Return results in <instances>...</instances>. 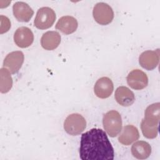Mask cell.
Here are the masks:
<instances>
[{"label": "cell", "instance_id": "6da1fadb", "mask_svg": "<svg viewBox=\"0 0 160 160\" xmlns=\"http://www.w3.org/2000/svg\"><path fill=\"white\" fill-rule=\"evenodd\" d=\"M79 156L82 160H112L114 149L106 133L99 128H92L83 133L81 138Z\"/></svg>", "mask_w": 160, "mask_h": 160}, {"label": "cell", "instance_id": "7a4b0ae2", "mask_svg": "<svg viewBox=\"0 0 160 160\" xmlns=\"http://www.w3.org/2000/svg\"><path fill=\"white\" fill-rule=\"evenodd\" d=\"M102 124L106 132L112 138L117 136L122 130L121 114L115 110H111L104 114Z\"/></svg>", "mask_w": 160, "mask_h": 160}, {"label": "cell", "instance_id": "3957f363", "mask_svg": "<svg viewBox=\"0 0 160 160\" xmlns=\"http://www.w3.org/2000/svg\"><path fill=\"white\" fill-rule=\"evenodd\" d=\"M86 127V121L84 118L78 113L69 115L64 122L65 131L71 136L80 134L84 131Z\"/></svg>", "mask_w": 160, "mask_h": 160}, {"label": "cell", "instance_id": "277c9868", "mask_svg": "<svg viewBox=\"0 0 160 160\" xmlns=\"http://www.w3.org/2000/svg\"><path fill=\"white\" fill-rule=\"evenodd\" d=\"M56 18V13L52 9L49 7H42L38 10L34 24L38 29H48L53 25Z\"/></svg>", "mask_w": 160, "mask_h": 160}, {"label": "cell", "instance_id": "5b68a950", "mask_svg": "<svg viewBox=\"0 0 160 160\" xmlns=\"http://www.w3.org/2000/svg\"><path fill=\"white\" fill-rule=\"evenodd\" d=\"M92 15L96 22L101 25H107L111 23L114 18L112 9L104 2H98L94 6Z\"/></svg>", "mask_w": 160, "mask_h": 160}, {"label": "cell", "instance_id": "8992f818", "mask_svg": "<svg viewBox=\"0 0 160 160\" xmlns=\"http://www.w3.org/2000/svg\"><path fill=\"white\" fill-rule=\"evenodd\" d=\"M24 59L22 51H16L9 53L4 59L3 68H6L11 74H16L21 69Z\"/></svg>", "mask_w": 160, "mask_h": 160}, {"label": "cell", "instance_id": "52a82bcc", "mask_svg": "<svg viewBox=\"0 0 160 160\" xmlns=\"http://www.w3.org/2000/svg\"><path fill=\"white\" fill-rule=\"evenodd\" d=\"M128 84L135 90L145 88L148 84V78L146 74L140 69H133L127 76Z\"/></svg>", "mask_w": 160, "mask_h": 160}, {"label": "cell", "instance_id": "ba28073f", "mask_svg": "<svg viewBox=\"0 0 160 160\" xmlns=\"http://www.w3.org/2000/svg\"><path fill=\"white\" fill-rule=\"evenodd\" d=\"M14 41L19 48H28L34 41V34L29 28L25 26L20 27L14 32Z\"/></svg>", "mask_w": 160, "mask_h": 160}, {"label": "cell", "instance_id": "9c48e42d", "mask_svg": "<svg viewBox=\"0 0 160 160\" xmlns=\"http://www.w3.org/2000/svg\"><path fill=\"white\" fill-rule=\"evenodd\" d=\"M114 90V85L111 79L108 77H102L96 82L94 86L95 95L101 99L109 98Z\"/></svg>", "mask_w": 160, "mask_h": 160}, {"label": "cell", "instance_id": "30bf717a", "mask_svg": "<svg viewBox=\"0 0 160 160\" xmlns=\"http://www.w3.org/2000/svg\"><path fill=\"white\" fill-rule=\"evenodd\" d=\"M159 49L156 51L148 50L142 52L139 57V62L142 68L148 71L155 69L159 64Z\"/></svg>", "mask_w": 160, "mask_h": 160}, {"label": "cell", "instance_id": "8fae6325", "mask_svg": "<svg viewBox=\"0 0 160 160\" xmlns=\"http://www.w3.org/2000/svg\"><path fill=\"white\" fill-rule=\"evenodd\" d=\"M12 12L16 19L20 22H29L34 14L32 9L27 3L22 1L13 4Z\"/></svg>", "mask_w": 160, "mask_h": 160}, {"label": "cell", "instance_id": "7c38bea8", "mask_svg": "<svg viewBox=\"0 0 160 160\" xmlns=\"http://www.w3.org/2000/svg\"><path fill=\"white\" fill-rule=\"evenodd\" d=\"M116 102L122 106L128 107L132 105L135 101L133 92L126 86L118 87L114 94Z\"/></svg>", "mask_w": 160, "mask_h": 160}, {"label": "cell", "instance_id": "4fadbf2b", "mask_svg": "<svg viewBox=\"0 0 160 160\" xmlns=\"http://www.w3.org/2000/svg\"><path fill=\"white\" fill-rule=\"evenodd\" d=\"M121 131L122 132L118 137V141L123 145L129 146L139 138L138 129L133 125H126Z\"/></svg>", "mask_w": 160, "mask_h": 160}, {"label": "cell", "instance_id": "5bb4252c", "mask_svg": "<svg viewBox=\"0 0 160 160\" xmlns=\"http://www.w3.org/2000/svg\"><path fill=\"white\" fill-rule=\"evenodd\" d=\"M78 26V23L75 18L64 16L59 18L56 24V29L65 34H70L76 31Z\"/></svg>", "mask_w": 160, "mask_h": 160}, {"label": "cell", "instance_id": "9a60e30c", "mask_svg": "<svg viewBox=\"0 0 160 160\" xmlns=\"http://www.w3.org/2000/svg\"><path fill=\"white\" fill-rule=\"evenodd\" d=\"M61 42V36L59 32L54 31H47L41 38V46L46 50H54Z\"/></svg>", "mask_w": 160, "mask_h": 160}, {"label": "cell", "instance_id": "2e32d148", "mask_svg": "<svg viewBox=\"0 0 160 160\" xmlns=\"http://www.w3.org/2000/svg\"><path fill=\"white\" fill-rule=\"evenodd\" d=\"M131 153L136 159H147L151 154V146L146 141H138L132 145Z\"/></svg>", "mask_w": 160, "mask_h": 160}, {"label": "cell", "instance_id": "e0dca14e", "mask_svg": "<svg viewBox=\"0 0 160 160\" xmlns=\"http://www.w3.org/2000/svg\"><path fill=\"white\" fill-rule=\"evenodd\" d=\"M160 119V104L156 102L147 107L143 120L151 125L158 126Z\"/></svg>", "mask_w": 160, "mask_h": 160}, {"label": "cell", "instance_id": "ac0fdd59", "mask_svg": "<svg viewBox=\"0 0 160 160\" xmlns=\"http://www.w3.org/2000/svg\"><path fill=\"white\" fill-rule=\"evenodd\" d=\"M12 86V79L11 72L4 68L0 69V92L6 93Z\"/></svg>", "mask_w": 160, "mask_h": 160}, {"label": "cell", "instance_id": "d6986e66", "mask_svg": "<svg viewBox=\"0 0 160 160\" xmlns=\"http://www.w3.org/2000/svg\"><path fill=\"white\" fill-rule=\"evenodd\" d=\"M141 129L144 136L148 139H154L158 136V126L149 124L143 119L141 121Z\"/></svg>", "mask_w": 160, "mask_h": 160}, {"label": "cell", "instance_id": "ffe728a7", "mask_svg": "<svg viewBox=\"0 0 160 160\" xmlns=\"http://www.w3.org/2000/svg\"><path fill=\"white\" fill-rule=\"evenodd\" d=\"M0 18H1L0 33L3 34L4 32H7L11 28V22L9 21V19L6 16L1 15Z\"/></svg>", "mask_w": 160, "mask_h": 160}]
</instances>
